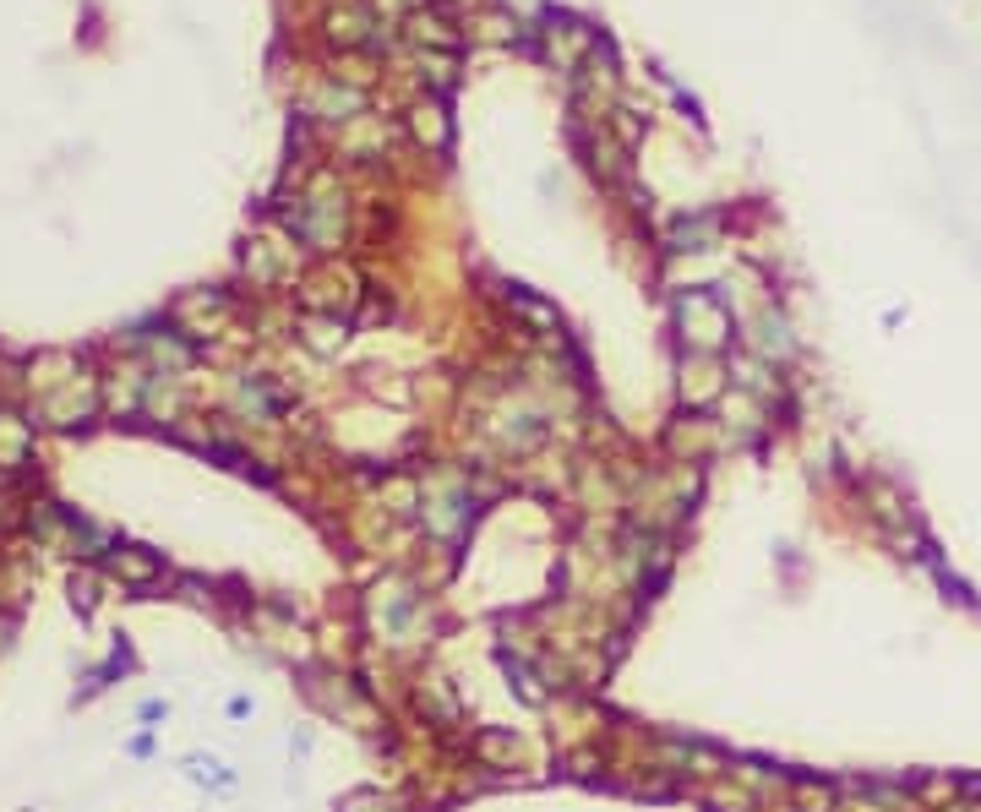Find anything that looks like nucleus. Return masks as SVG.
Masks as SVG:
<instances>
[{
    "label": "nucleus",
    "instance_id": "nucleus-1",
    "mask_svg": "<svg viewBox=\"0 0 981 812\" xmlns=\"http://www.w3.org/2000/svg\"><path fill=\"white\" fill-rule=\"evenodd\" d=\"M676 322H682V338H687L693 354H715V349L731 343V311L704 289H687L676 300Z\"/></svg>",
    "mask_w": 981,
    "mask_h": 812
},
{
    "label": "nucleus",
    "instance_id": "nucleus-2",
    "mask_svg": "<svg viewBox=\"0 0 981 812\" xmlns=\"http://www.w3.org/2000/svg\"><path fill=\"white\" fill-rule=\"evenodd\" d=\"M403 34H409L420 50H458V45H463V34H458V23H452V12L442 7V0L414 7V12L403 17Z\"/></svg>",
    "mask_w": 981,
    "mask_h": 812
},
{
    "label": "nucleus",
    "instance_id": "nucleus-3",
    "mask_svg": "<svg viewBox=\"0 0 981 812\" xmlns=\"http://www.w3.org/2000/svg\"><path fill=\"white\" fill-rule=\"evenodd\" d=\"M409 132H414V142H420V148H431V153H447V142H452V126H447V110H442V99H420V104L409 110Z\"/></svg>",
    "mask_w": 981,
    "mask_h": 812
},
{
    "label": "nucleus",
    "instance_id": "nucleus-4",
    "mask_svg": "<svg viewBox=\"0 0 981 812\" xmlns=\"http://www.w3.org/2000/svg\"><path fill=\"white\" fill-rule=\"evenodd\" d=\"M715 240H720V213H698L671 229V251H709Z\"/></svg>",
    "mask_w": 981,
    "mask_h": 812
},
{
    "label": "nucleus",
    "instance_id": "nucleus-5",
    "mask_svg": "<svg viewBox=\"0 0 981 812\" xmlns=\"http://www.w3.org/2000/svg\"><path fill=\"white\" fill-rule=\"evenodd\" d=\"M758 354H763V360H791V354H796V338H791V327H785L780 311H763V316H758Z\"/></svg>",
    "mask_w": 981,
    "mask_h": 812
},
{
    "label": "nucleus",
    "instance_id": "nucleus-6",
    "mask_svg": "<svg viewBox=\"0 0 981 812\" xmlns=\"http://www.w3.org/2000/svg\"><path fill=\"white\" fill-rule=\"evenodd\" d=\"M110 573L126 578V584H153L159 578V557H148L142 546H126V551L110 557Z\"/></svg>",
    "mask_w": 981,
    "mask_h": 812
},
{
    "label": "nucleus",
    "instance_id": "nucleus-7",
    "mask_svg": "<svg viewBox=\"0 0 981 812\" xmlns=\"http://www.w3.org/2000/svg\"><path fill=\"white\" fill-rule=\"evenodd\" d=\"M344 338H349V322H344V316H316V311L306 316V343H311L316 354H333Z\"/></svg>",
    "mask_w": 981,
    "mask_h": 812
},
{
    "label": "nucleus",
    "instance_id": "nucleus-8",
    "mask_svg": "<svg viewBox=\"0 0 981 812\" xmlns=\"http://www.w3.org/2000/svg\"><path fill=\"white\" fill-rule=\"evenodd\" d=\"M431 72V88L447 93L458 83V50H420V77Z\"/></svg>",
    "mask_w": 981,
    "mask_h": 812
},
{
    "label": "nucleus",
    "instance_id": "nucleus-9",
    "mask_svg": "<svg viewBox=\"0 0 981 812\" xmlns=\"http://www.w3.org/2000/svg\"><path fill=\"white\" fill-rule=\"evenodd\" d=\"M365 28H371V17H365L360 7L333 12V39H338V45H365Z\"/></svg>",
    "mask_w": 981,
    "mask_h": 812
},
{
    "label": "nucleus",
    "instance_id": "nucleus-10",
    "mask_svg": "<svg viewBox=\"0 0 981 812\" xmlns=\"http://www.w3.org/2000/svg\"><path fill=\"white\" fill-rule=\"evenodd\" d=\"M474 752H480L485 763H513V752H519V747H513V736H508V730H480V736H474Z\"/></svg>",
    "mask_w": 981,
    "mask_h": 812
},
{
    "label": "nucleus",
    "instance_id": "nucleus-11",
    "mask_svg": "<svg viewBox=\"0 0 981 812\" xmlns=\"http://www.w3.org/2000/svg\"><path fill=\"white\" fill-rule=\"evenodd\" d=\"M513 311H519V316H530L535 327H546V333H557V311H551L546 300H535V295H513Z\"/></svg>",
    "mask_w": 981,
    "mask_h": 812
},
{
    "label": "nucleus",
    "instance_id": "nucleus-12",
    "mask_svg": "<svg viewBox=\"0 0 981 812\" xmlns=\"http://www.w3.org/2000/svg\"><path fill=\"white\" fill-rule=\"evenodd\" d=\"M796 801H802V812H834L829 785H812V779H796Z\"/></svg>",
    "mask_w": 981,
    "mask_h": 812
},
{
    "label": "nucleus",
    "instance_id": "nucleus-13",
    "mask_svg": "<svg viewBox=\"0 0 981 812\" xmlns=\"http://www.w3.org/2000/svg\"><path fill=\"white\" fill-rule=\"evenodd\" d=\"M927 796H932V801H943V796H954V779H932V785H927Z\"/></svg>",
    "mask_w": 981,
    "mask_h": 812
},
{
    "label": "nucleus",
    "instance_id": "nucleus-14",
    "mask_svg": "<svg viewBox=\"0 0 981 812\" xmlns=\"http://www.w3.org/2000/svg\"><path fill=\"white\" fill-rule=\"evenodd\" d=\"M845 812H872V807H845Z\"/></svg>",
    "mask_w": 981,
    "mask_h": 812
}]
</instances>
